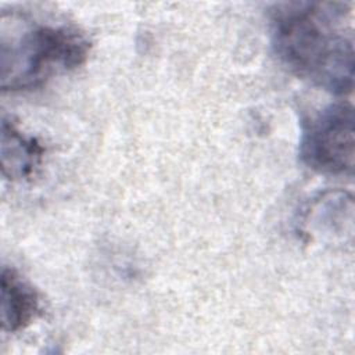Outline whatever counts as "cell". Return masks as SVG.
<instances>
[{"label": "cell", "instance_id": "cell-1", "mask_svg": "<svg viewBox=\"0 0 355 355\" xmlns=\"http://www.w3.org/2000/svg\"><path fill=\"white\" fill-rule=\"evenodd\" d=\"M351 6L341 1L277 4L270 17L272 47L298 78L344 96L354 87Z\"/></svg>", "mask_w": 355, "mask_h": 355}, {"label": "cell", "instance_id": "cell-3", "mask_svg": "<svg viewBox=\"0 0 355 355\" xmlns=\"http://www.w3.org/2000/svg\"><path fill=\"white\" fill-rule=\"evenodd\" d=\"M354 107L338 101L324 107L302 125L300 158L323 175H352L354 171Z\"/></svg>", "mask_w": 355, "mask_h": 355}, {"label": "cell", "instance_id": "cell-4", "mask_svg": "<svg viewBox=\"0 0 355 355\" xmlns=\"http://www.w3.org/2000/svg\"><path fill=\"white\" fill-rule=\"evenodd\" d=\"M40 311L36 290L14 269L1 270V326L15 333L29 326Z\"/></svg>", "mask_w": 355, "mask_h": 355}, {"label": "cell", "instance_id": "cell-5", "mask_svg": "<svg viewBox=\"0 0 355 355\" xmlns=\"http://www.w3.org/2000/svg\"><path fill=\"white\" fill-rule=\"evenodd\" d=\"M44 148L32 137L24 135L11 121L1 122V173L8 180L32 178L43 159Z\"/></svg>", "mask_w": 355, "mask_h": 355}, {"label": "cell", "instance_id": "cell-2", "mask_svg": "<svg viewBox=\"0 0 355 355\" xmlns=\"http://www.w3.org/2000/svg\"><path fill=\"white\" fill-rule=\"evenodd\" d=\"M89 51L90 42L75 28L24 22L11 37H1V89L40 87L53 75L83 65Z\"/></svg>", "mask_w": 355, "mask_h": 355}]
</instances>
